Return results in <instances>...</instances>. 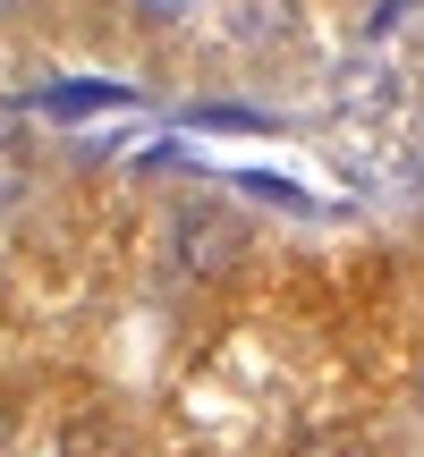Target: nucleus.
Wrapping results in <instances>:
<instances>
[{
	"label": "nucleus",
	"mask_w": 424,
	"mask_h": 457,
	"mask_svg": "<svg viewBox=\"0 0 424 457\" xmlns=\"http://www.w3.org/2000/svg\"><path fill=\"white\" fill-rule=\"evenodd\" d=\"M340 94H348V102H365V111H382V102H391V77H382V68H348Z\"/></svg>",
	"instance_id": "obj_4"
},
{
	"label": "nucleus",
	"mask_w": 424,
	"mask_h": 457,
	"mask_svg": "<svg viewBox=\"0 0 424 457\" xmlns=\"http://www.w3.org/2000/svg\"><path fill=\"white\" fill-rule=\"evenodd\" d=\"M170 254H179L187 279H229L246 254V228L238 212H221V204H187L179 220H170Z\"/></svg>",
	"instance_id": "obj_1"
},
{
	"label": "nucleus",
	"mask_w": 424,
	"mask_h": 457,
	"mask_svg": "<svg viewBox=\"0 0 424 457\" xmlns=\"http://www.w3.org/2000/svg\"><path fill=\"white\" fill-rule=\"evenodd\" d=\"M416 407H424V381H416Z\"/></svg>",
	"instance_id": "obj_7"
},
{
	"label": "nucleus",
	"mask_w": 424,
	"mask_h": 457,
	"mask_svg": "<svg viewBox=\"0 0 424 457\" xmlns=\"http://www.w3.org/2000/svg\"><path fill=\"white\" fill-rule=\"evenodd\" d=\"M212 9H221V34L229 43H280V34L297 26V0H212Z\"/></svg>",
	"instance_id": "obj_2"
},
{
	"label": "nucleus",
	"mask_w": 424,
	"mask_h": 457,
	"mask_svg": "<svg viewBox=\"0 0 424 457\" xmlns=\"http://www.w3.org/2000/svg\"><path fill=\"white\" fill-rule=\"evenodd\" d=\"M289 457H382L374 441H365V432H348V424H314L306 441H297Z\"/></svg>",
	"instance_id": "obj_3"
},
{
	"label": "nucleus",
	"mask_w": 424,
	"mask_h": 457,
	"mask_svg": "<svg viewBox=\"0 0 424 457\" xmlns=\"http://www.w3.org/2000/svg\"><path fill=\"white\" fill-rule=\"evenodd\" d=\"M17 195H26V153L0 145V204H17Z\"/></svg>",
	"instance_id": "obj_5"
},
{
	"label": "nucleus",
	"mask_w": 424,
	"mask_h": 457,
	"mask_svg": "<svg viewBox=\"0 0 424 457\" xmlns=\"http://www.w3.org/2000/svg\"><path fill=\"white\" fill-rule=\"evenodd\" d=\"M416 9V0H374V26H365V34H374V43H382V34H399V17H408Z\"/></svg>",
	"instance_id": "obj_6"
}]
</instances>
